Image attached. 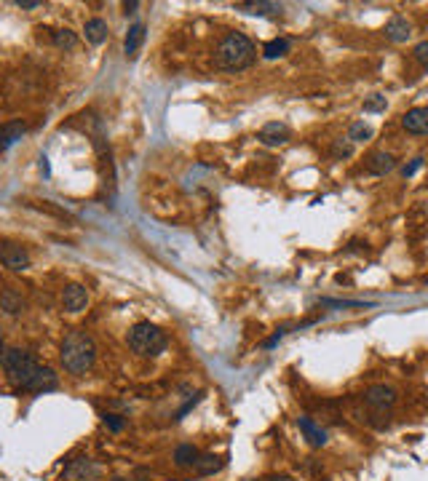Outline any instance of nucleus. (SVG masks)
I'll return each instance as SVG.
<instances>
[{
	"label": "nucleus",
	"mask_w": 428,
	"mask_h": 481,
	"mask_svg": "<svg viewBox=\"0 0 428 481\" xmlns=\"http://www.w3.org/2000/svg\"><path fill=\"white\" fill-rule=\"evenodd\" d=\"M372 139V126H367L364 120H356L348 129V142H369Z\"/></svg>",
	"instance_id": "obj_22"
},
{
	"label": "nucleus",
	"mask_w": 428,
	"mask_h": 481,
	"mask_svg": "<svg viewBox=\"0 0 428 481\" xmlns=\"http://www.w3.org/2000/svg\"><path fill=\"white\" fill-rule=\"evenodd\" d=\"M142 41H145V24H139L137 22V24L129 27V35H126V41H123V54H126V57H134Z\"/></svg>",
	"instance_id": "obj_19"
},
{
	"label": "nucleus",
	"mask_w": 428,
	"mask_h": 481,
	"mask_svg": "<svg viewBox=\"0 0 428 481\" xmlns=\"http://www.w3.org/2000/svg\"><path fill=\"white\" fill-rule=\"evenodd\" d=\"M385 38L391 41V43H407L410 41V35H413V24L407 22V16H391L388 19V24H385Z\"/></svg>",
	"instance_id": "obj_12"
},
{
	"label": "nucleus",
	"mask_w": 428,
	"mask_h": 481,
	"mask_svg": "<svg viewBox=\"0 0 428 481\" xmlns=\"http://www.w3.org/2000/svg\"><path fill=\"white\" fill-rule=\"evenodd\" d=\"M0 369L6 372V380L16 391L46 393L59 385V377L51 366H43L30 350L22 347H3L0 350Z\"/></svg>",
	"instance_id": "obj_1"
},
{
	"label": "nucleus",
	"mask_w": 428,
	"mask_h": 481,
	"mask_svg": "<svg viewBox=\"0 0 428 481\" xmlns=\"http://www.w3.org/2000/svg\"><path fill=\"white\" fill-rule=\"evenodd\" d=\"M62 305H64L67 313H80V310H86V305H89V292H86V286H80V284L64 286V292H62Z\"/></svg>",
	"instance_id": "obj_11"
},
{
	"label": "nucleus",
	"mask_w": 428,
	"mask_h": 481,
	"mask_svg": "<svg viewBox=\"0 0 428 481\" xmlns=\"http://www.w3.org/2000/svg\"><path fill=\"white\" fill-rule=\"evenodd\" d=\"M24 134H27V123L24 120H8V123H3L0 126V150H8Z\"/></svg>",
	"instance_id": "obj_13"
},
{
	"label": "nucleus",
	"mask_w": 428,
	"mask_h": 481,
	"mask_svg": "<svg viewBox=\"0 0 428 481\" xmlns=\"http://www.w3.org/2000/svg\"><path fill=\"white\" fill-rule=\"evenodd\" d=\"M201 399H204V393H196V396H193V399H190V401H187V404H185L183 409H180V412H177V417H174V420H183L185 415H187V412H190V409H193V406L199 404Z\"/></svg>",
	"instance_id": "obj_29"
},
{
	"label": "nucleus",
	"mask_w": 428,
	"mask_h": 481,
	"mask_svg": "<svg viewBox=\"0 0 428 481\" xmlns=\"http://www.w3.org/2000/svg\"><path fill=\"white\" fill-rule=\"evenodd\" d=\"M83 32H86V41L92 45H99L107 41V22L105 19H89L86 22V27H83Z\"/></svg>",
	"instance_id": "obj_17"
},
{
	"label": "nucleus",
	"mask_w": 428,
	"mask_h": 481,
	"mask_svg": "<svg viewBox=\"0 0 428 481\" xmlns=\"http://www.w3.org/2000/svg\"><path fill=\"white\" fill-rule=\"evenodd\" d=\"M257 59V48L249 41V35L244 32H228L217 51H214V64L217 70L222 73H241V70H249Z\"/></svg>",
	"instance_id": "obj_2"
},
{
	"label": "nucleus",
	"mask_w": 428,
	"mask_h": 481,
	"mask_svg": "<svg viewBox=\"0 0 428 481\" xmlns=\"http://www.w3.org/2000/svg\"><path fill=\"white\" fill-rule=\"evenodd\" d=\"M102 422H105L113 433H121L123 428H126V420H123L121 415H115V412H105V415H102Z\"/></svg>",
	"instance_id": "obj_24"
},
{
	"label": "nucleus",
	"mask_w": 428,
	"mask_h": 481,
	"mask_svg": "<svg viewBox=\"0 0 428 481\" xmlns=\"http://www.w3.org/2000/svg\"><path fill=\"white\" fill-rule=\"evenodd\" d=\"M137 8H139V3H137V0H131V3H123V11H126V14H134Z\"/></svg>",
	"instance_id": "obj_31"
},
{
	"label": "nucleus",
	"mask_w": 428,
	"mask_h": 481,
	"mask_svg": "<svg viewBox=\"0 0 428 481\" xmlns=\"http://www.w3.org/2000/svg\"><path fill=\"white\" fill-rule=\"evenodd\" d=\"M225 466V460L222 457H217V454H201L199 457V463H196V473L199 476H212V473H217L220 468Z\"/></svg>",
	"instance_id": "obj_20"
},
{
	"label": "nucleus",
	"mask_w": 428,
	"mask_h": 481,
	"mask_svg": "<svg viewBox=\"0 0 428 481\" xmlns=\"http://www.w3.org/2000/svg\"><path fill=\"white\" fill-rule=\"evenodd\" d=\"M290 41L287 38H276V41H271V43H265V48H262V57L265 59H278V57H287L290 54Z\"/></svg>",
	"instance_id": "obj_21"
},
{
	"label": "nucleus",
	"mask_w": 428,
	"mask_h": 481,
	"mask_svg": "<svg viewBox=\"0 0 428 481\" xmlns=\"http://www.w3.org/2000/svg\"><path fill=\"white\" fill-rule=\"evenodd\" d=\"M238 11L244 14H255V16H271V14H281V3H238Z\"/></svg>",
	"instance_id": "obj_18"
},
{
	"label": "nucleus",
	"mask_w": 428,
	"mask_h": 481,
	"mask_svg": "<svg viewBox=\"0 0 428 481\" xmlns=\"http://www.w3.org/2000/svg\"><path fill=\"white\" fill-rule=\"evenodd\" d=\"M385 110V96L383 94H372L369 99H364V113H383Z\"/></svg>",
	"instance_id": "obj_26"
},
{
	"label": "nucleus",
	"mask_w": 428,
	"mask_h": 481,
	"mask_svg": "<svg viewBox=\"0 0 428 481\" xmlns=\"http://www.w3.org/2000/svg\"><path fill=\"white\" fill-rule=\"evenodd\" d=\"M362 401L372 409V412H385L397 404V391L391 385H369L367 391L362 393Z\"/></svg>",
	"instance_id": "obj_7"
},
{
	"label": "nucleus",
	"mask_w": 428,
	"mask_h": 481,
	"mask_svg": "<svg viewBox=\"0 0 428 481\" xmlns=\"http://www.w3.org/2000/svg\"><path fill=\"white\" fill-rule=\"evenodd\" d=\"M297 428H300L303 438H306V441L311 444V447H313V450H321V447H327L329 436H327V431H324V428H321V425L313 420V417H308V415H300V417H297Z\"/></svg>",
	"instance_id": "obj_9"
},
{
	"label": "nucleus",
	"mask_w": 428,
	"mask_h": 481,
	"mask_svg": "<svg viewBox=\"0 0 428 481\" xmlns=\"http://www.w3.org/2000/svg\"><path fill=\"white\" fill-rule=\"evenodd\" d=\"M59 359L64 372H70V375L76 377L86 375L94 366V361H97V345H94L92 334H86V331H70L64 337V343H62Z\"/></svg>",
	"instance_id": "obj_3"
},
{
	"label": "nucleus",
	"mask_w": 428,
	"mask_h": 481,
	"mask_svg": "<svg viewBox=\"0 0 428 481\" xmlns=\"http://www.w3.org/2000/svg\"><path fill=\"white\" fill-rule=\"evenodd\" d=\"M332 155H335V158H351L353 142H348V139H335V145H332Z\"/></svg>",
	"instance_id": "obj_25"
},
{
	"label": "nucleus",
	"mask_w": 428,
	"mask_h": 481,
	"mask_svg": "<svg viewBox=\"0 0 428 481\" xmlns=\"http://www.w3.org/2000/svg\"><path fill=\"white\" fill-rule=\"evenodd\" d=\"M397 168V158L391 155V152H372L367 161V171L369 174H375V177H385V174H391Z\"/></svg>",
	"instance_id": "obj_14"
},
{
	"label": "nucleus",
	"mask_w": 428,
	"mask_h": 481,
	"mask_svg": "<svg viewBox=\"0 0 428 481\" xmlns=\"http://www.w3.org/2000/svg\"><path fill=\"white\" fill-rule=\"evenodd\" d=\"M16 6L24 8V11H32V8H41L43 3H41V0H16Z\"/></svg>",
	"instance_id": "obj_30"
},
{
	"label": "nucleus",
	"mask_w": 428,
	"mask_h": 481,
	"mask_svg": "<svg viewBox=\"0 0 428 481\" xmlns=\"http://www.w3.org/2000/svg\"><path fill=\"white\" fill-rule=\"evenodd\" d=\"M420 166H423V158L418 155V158H413V164H407L404 168H401V177H404V180H410V177H415V174L420 171Z\"/></svg>",
	"instance_id": "obj_28"
},
{
	"label": "nucleus",
	"mask_w": 428,
	"mask_h": 481,
	"mask_svg": "<svg viewBox=\"0 0 428 481\" xmlns=\"http://www.w3.org/2000/svg\"><path fill=\"white\" fill-rule=\"evenodd\" d=\"M265 481H294V479H292V476H284V473H281V476H265Z\"/></svg>",
	"instance_id": "obj_32"
},
{
	"label": "nucleus",
	"mask_w": 428,
	"mask_h": 481,
	"mask_svg": "<svg viewBox=\"0 0 428 481\" xmlns=\"http://www.w3.org/2000/svg\"><path fill=\"white\" fill-rule=\"evenodd\" d=\"M0 262L8 268V271H27L30 268V254L22 243L16 240H0Z\"/></svg>",
	"instance_id": "obj_6"
},
{
	"label": "nucleus",
	"mask_w": 428,
	"mask_h": 481,
	"mask_svg": "<svg viewBox=\"0 0 428 481\" xmlns=\"http://www.w3.org/2000/svg\"><path fill=\"white\" fill-rule=\"evenodd\" d=\"M99 476H102V466L89 454H78L73 460H67V466L62 471V481H97Z\"/></svg>",
	"instance_id": "obj_5"
},
{
	"label": "nucleus",
	"mask_w": 428,
	"mask_h": 481,
	"mask_svg": "<svg viewBox=\"0 0 428 481\" xmlns=\"http://www.w3.org/2000/svg\"><path fill=\"white\" fill-rule=\"evenodd\" d=\"M0 308H3L8 316H19V313H24L27 302H24V297H22L16 289H3V292H0Z\"/></svg>",
	"instance_id": "obj_15"
},
{
	"label": "nucleus",
	"mask_w": 428,
	"mask_h": 481,
	"mask_svg": "<svg viewBox=\"0 0 428 481\" xmlns=\"http://www.w3.org/2000/svg\"><path fill=\"white\" fill-rule=\"evenodd\" d=\"M413 57H415V62H418V64L428 73V41H420V43L415 45Z\"/></svg>",
	"instance_id": "obj_27"
},
{
	"label": "nucleus",
	"mask_w": 428,
	"mask_h": 481,
	"mask_svg": "<svg viewBox=\"0 0 428 481\" xmlns=\"http://www.w3.org/2000/svg\"><path fill=\"white\" fill-rule=\"evenodd\" d=\"M54 45H57V48H64V51L76 48V45H78L76 32H73V30H57V32H54Z\"/></svg>",
	"instance_id": "obj_23"
},
{
	"label": "nucleus",
	"mask_w": 428,
	"mask_h": 481,
	"mask_svg": "<svg viewBox=\"0 0 428 481\" xmlns=\"http://www.w3.org/2000/svg\"><path fill=\"white\" fill-rule=\"evenodd\" d=\"M292 139V129L281 120H271L265 123L260 131H257V142L265 145V148H281Z\"/></svg>",
	"instance_id": "obj_8"
},
{
	"label": "nucleus",
	"mask_w": 428,
	"mask_h": 481,
	"mask_svg": "<svg viewBox=\"0 0 428 481\" xmlns=\"http://www.w3.org/2000/svg\"><path fill=\"white\" fill-rule=\"evenodd\" d=\"M401 129L413 136H428V107H413L401 115Z\"/></svg>",
	"instance_id": "obj_10"
},
{
	"label": "nucleus",
	"mask_w": 428,
	"mask_h": 481,
	"mask_svg": "<svg viewBox=\"0 0 428 481\" xmlns=\"http://www.w3.org/2000/svg\"><path fill=\"white\" fill-rule=\"evenodd\" d=\"M126 343H129V347H131L137 356H142V359H155V356H161V353L166 350L169 337L161 326H155L150 321H139V324H134V326L129 329Z\"/></svg>",
	"instance_id": "obj_4"
},
{
	"label": "nucleus",
	"mask_w": 428,
	"mask_h": 481,
	"mask_svg": "<svg viewBox=\"0 0 428 481\" xmlns=\"http://www.w3.org/2000/svg\"><path fill=\"white\" fill-rule=\"evenodd\" d=\"M199 457H201V452L193 447V444H180L177 450H174V466L177 468H193L196 463H199Z\"/></svg>",
	"instance_id": "obj_16"
}]
</instances>
